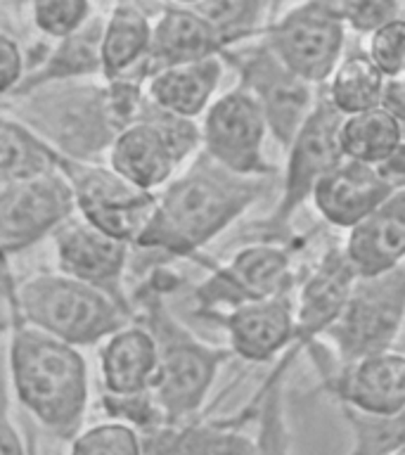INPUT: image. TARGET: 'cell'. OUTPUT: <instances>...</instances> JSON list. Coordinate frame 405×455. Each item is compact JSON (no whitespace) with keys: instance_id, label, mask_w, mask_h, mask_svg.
<instances>
[{"instance_id":"40","label":"cell","mask_w":405,"mask_h":455,"mask_svg":"<svg viewBox=\"0 0 405 455\" xmlns=\"http://www.w3.org/2000/svg\"><path fill=\"white\" fill-rule=\"evenodd\" d=\"M0 91L3 98H10L24 81V52L20 43L10 34L0 36Z\"/></svg>"},{"instance_id":"22","label":"cell","mask_w":405,"mask_h":455,"mask_svg":"<svg viewBox=\"0 0 405 455\" xmlns=\"http://www.w3.org/2000/svg\"><path fill=\"white\" fill-rule=\"evenodd\" d=\"M226 74L223 57H206L199 62L176 64L155 71L145 81V92L149 102L166 112L180 114L187 119H202L206 109L218 95V85Z\"/></svg>"},{"instance_id":"29","label":"cell","mask_w":405,"mask_h":455,"mask_svg":"<svg viewBox=\"0 0 405 455\" xmlns=\"http://www.w3.org/2000/svg\"><path fill=\"white\" fill-rule=\"evenodd\" d=\"M341 415L351 429L348 455H393L405 448V411L393 415H369L341 405Z\"/></svg>"},{"instance_id":"3","label":"cell","mask_w":405,"mask_h":455,"mask_svg":"<svg viewBox=\"0 0 405 455\" xmlns=\"http://www.w3.org/2000/svg\"><path fill=\"white\" fill-rule=\"evenodd\" d=\"M5 301L12 318L74 347L102 344L133 323V313L119 301L62 270H43L14 283L10 261H5Z\"/></svg>"},{"instance_id":"36","label":"cell","mask_w":405,"mask_h":455,"mask_svg":"<svg viewBox=\"0 0 405 455\" xmlns=\"http://www.w3.org/2000/svg\"><path fill=\"white\" fill-rule=\"evenodd\" d=\"M102 408H105L107 418L135 427L142 436L169 425L155 391H138V394H107V391H102Z\"/></svg>"},{"instance_id":"38","label":"cell","mask_w":405,"mask_h":455,"mask_svg":"<svg viewBox=\"0 0 405 455\" xmlns=\"http://www.w3.org/2000/svg\"><path fill=\"white\" fill-rule=\"evenodd\" d=\"M339 7L348 28L368 36L401 17V0H339Z\"/></svg>"},{"instance_id":"20","label":"cell","mask_w":405,"mask_h":455,"mask_svg":"<svg viewBox=\"0 0 405 455\" xmlns=\"http://www.w3.org/2000/svg\"><path fill=\"white\" fill-rule=\"evenodd\" d=\"M159 365V344L142 320L123 325L99 347V379L107 394L152 391Z\"/></svg>"},{"instance_id":"26","label":"cell","mask_w":405,"mask_h":455,"mask_svg":"<svg viewBox=\"0 0 405 455\" xmlns=\"http://www.w3.org/2000/svg\"><path fill=\"white\" fill-rule=\"evenodd\" d=\"M339 140L346 159L379 166L405 142V124H401L389 109L375 107L368 112L344 116Z\"/></svg>"},{"instance_id":"12","label":"cell","mask_w":405,"mask_h":455,"mask_svg":"<svg viewBox=\"0 0 405 455\" xmlns=\"http://www.w3.org/2000/svg\"><path fill=\"white\" fill-rule=\"evenodd\" d=\"M230 60L240 69V85L258 100L270 135L287 149L318 105L315 85L297 76L266 41L242 52H230Z\"/></svg>"},{"instance_id":"43","label":"cell","mask_w":405,"mask_h":455,"mask_svg":"<svg viewBox=\"0 0 405 455\" xmlns=\"http://www.w3.org/2000/svg\"><path fill=\"white\" fill-rule=\"evenodd\" d=\"M377 169L384 176V180L391 185V190H405V142Z\"/></svg>"},{"instance_id":"41","label":"cell","mask_w":405,"mask_h":455,"mask_svg":"<svg viewBox=\"0 0 405 455\" xmlns=\"http://www.w3.org/2000/svg\"><path fill=\"white\" fill-rule=\"evenodd\" d=\"M0 455H36L34 439L28 436V441L24 443L20 427L14 425V418L7 403L5 411H3V427H0Z\"/></svg>"},{"instance_id":"35","label":"cell","mask_w":405,"mask_h":455,"mask_svg":"<svg viewBox=\"0 0 405 455\" xmlns=\"http://www.w3.org/2000/svg\"><path fill=\"white\" fill-rule=\"evenodd\" d=\"M31 20L43 36L62 41L92 20L91 0H31Z\"/></svg>"},{"instance_id":"23","label":"cell","mask_w":405,"mask_h":455,"mask_svg":"<svg viewBox=\"0 0 405 455\" xmlns=\"http://www.w3.org/2000/svg\"><path fill=\"white\" fill-rule=\"evenodd\" d=\"M107 162L126 180L149 192H162L180 169L162 133L147 121H135L123 128L109 149Z\"/></svg>"},{"instance_id":"44","label":"cell","mask_w":405,"mask_h":455,"mask_svg":"<svg viewBox=\"0 0 405 455\" xmlns=\"http://www.w3.org/2000/svg\"><path fill=\"white\" fill-rule=\"evenodd\" d=\"M176 3H180V5L185 7H197L199 3H204V0H176Z\"/></svg>"},{"instance_id":"34","label":"cell","mask_w":405,"mask_h":455,"mask_svg":"<svg viewBox=\"0 0 405 455\" xmlns=\"http://www.w3.org/2000/svg\"><path fill=\"white\" fill-rule=\"evenodd\" d=\"M195 10L211 21L227 48L254 31L263 12V0H204Z\"/></svg>"},{"instance_id":"27","label":"cell","mask_w":405,"mask_h":455,"mask_svg":"<svg viewBox=\"0 0 405 455\" xmlns=\"http://www.w3.org/2000/svg\"><path fill=\"white\" fill-rule=\"evenodd\" d=\"M57 171V149L12 114L0 124V183Z\"/></svg>"},{"instance_id":"33","label":"cell","mask_w":405,"mask_h":455,"mask_svg":"<svg viewBox=\"0 0 405 455\" xmlns=\"http://www.w3.org/2000/svg\"><path fill=\"white\" fill-rule=\"evenodd\" d=\"M138 121H147L162 133V138L166 140V145H169L180 166L202 152V121L166 112L162 107H156L155 102H149L147 98H145Z\"/></svg>"},{"instance_id":"1","label":"cell","mask_w":405,"mask_h":455,"mask_svg":"<svg viewBox=\"0 0 405 455\" xmlns=\"http://www.w3.org/2000/svg\"><path fill=\"white\" fill-rule=\"evenodd\" d=\"M277 176H240L199 152L162 192L147 233L133 249L185 259L206 247L261 202Z\"/></svg>"},{"instance_id":"31","label":"cell","mask_w":405,"mask_h":455,"mask_svg":"<svg viewBox=\"0 0 405 455\" xmlns=\"http://www.w3.org/2000/svg\"><path fill=\"white\" fill-rule=\"evenodd\" d=\"M218 419H192L145 434V455H211Z\"/></svg>"},{"instance_id":"24","label":"cell","mask_w":405,"mask_h":455,"mask_svg":"<svg viewBox=\"0 0 405 455\" xmlns=\"http://www.w3.org/2000/svg\"><path fill=\"white\" fill-rule=\"evenodd\" d=\"M102 31H105V20L92 17L81 31L57 41L48 57L38 64V69L31 71L10 98L31 92L43 85L83 81L102 74Z\"/></svg>"},{"instance_id":"15","label":"cell","mask_w":405,"mask_h":455,"mask_svg":"<svg viewBox=\"0 0 405 455\" xmlns=\"http://www.w3.org/2000/svg\"><path fill=\"white\" fill-rule=\"evenodd\" d=\"M327 394L339 405L369 415H393L405 411V354L386 348L362 355L353 363L318 365Z\"/></svg>"},{"instance_id":"19","label":"cell","mask_w":405,"mask_h":455,"mask_svg":"<svg viewBox=\"0 0 405 455\" xmlns=\"http://www.w3.org/2000/svg\"><path fill=\"white\" fill-rule=\"evenodd\" d=\"M361 277L379 275L405 263V190L391 192L368 219L351 228L344 242Z\"/></svg>"},{"instance_id":"28","label":"cell","mask_w":405,"mask_h":455,"mask_svg":"<svg viewBox=\"0 0 405 455\" xmlns=\"http://www.w3.org/2000/svg\"><path fill=\"white\" fill-rule=\"evenodd\" d=\"M386 76L368 52H351L337 64L325 95L344 116L382 107Z\"/></svg>"},{"instance_id":"16","label":"cell","mask_w":405,"mask_h":455,"mask_svg":"<svg viewBox=\"0 0 405 455\" xmlns=\"http://www.w3.org/2000/svg\"><path fill=\"white\" fill-rule=\"evenodd\" d=\"M216 318L227 332V348L247 363L275 361L297 341V306L291 294L247 301Z\"/></svg>"},{"instance_id":"8","label":"cell","mask_w":405,"mask_h":455,"mask_svg":"<svg viewBox=\"0 0 405 455\" xmlns=\"http://www.w3.org/2000/svg\"><path fill=\"white\" fill-rule=\"evenodd\" d=\"M57 169L69 178L76 213L102 233L135 247L156 212V192L142 190L109 164L76 162L57 152Z\"/></svg>"},{"instance_id":"18","label":"cell","mask_w":405,"mask_h":455,"mask_svg":"<svg viewBox=\"0 0 405 455\" xmlns=\"http://www.w3.org/2000/svg\"><path fill=\"white\" fill-rule=\"evenodd\" d=\"M391 192L396 190H391L377 166L344 159L320 180L311 202L325 223L348 233L368 219Z\"/></svg>"},{"instance_id":"7","label":"cell","mask_w":405,"mask_h":455,"mask_svg":"<svg viewBox=\"0 0 405 455\" xmlns=\"http://www.w3.org/2000/svg\"><path fill=\"white\" fill-rule=\"evenodd\" d=\"M405 323V263L379 275L355 280L339 320L327 330L337 361L353 363L362 355L393 348Z\"/></svg>"},{"instance_id":"14","label":"cell","mask_w":405,"mask_h":455,"mask_svg":"<svg viewBox=\"0 0 405 455\" xmlns=\"http://www.w3.org/2000/svg\"><path fill=\"white\" fill-rule=\"evenodd\" d=\"M57 268L81 283L92 284L133 313L126 294V270L133 247L102 233L81 216H71L55 233Z\"/></svg>"},{"instance_id":"21","label":"cell","mask_w":405,"mask_h":455,"mask_svg":"<svg viewBox=\"0 0 405 455\" xmlns=\"http://www.w3.org/2000/svg\"><path fill=\"white\" fill-rule=\"evenodd\" d=\"M226 50V43L213 24L195 7H169L159 14L152 31L147 57V78L159 69L176 64L199 62Z\"/></svg>"},{"instance_id":"17","label":"cell","mask_w":405,"mask_h":455,"mask_svg":"<svg viewBox=\"0 0 405 455\" xmlns=\"http://www.w3.org/2000/svg\"><path fill=\"white\" fill-rule=\"evenodd\" d=\"M358 273L344 247H330L304 277L297 306V351L311 348L339 320Z\"/></svg>"},{"instance_id":"45","label":"cell","mask_w":405,"mask_h":455,"mask_svg":"<svg viewBox=\"0 0 405 455\" xmlns=\"http://www.w3.org/2000/svg\"><path fill=\"white\" fill-rule=\"evenodd\" d=\"M393 455H405V448H401V451H396V453Z\"/></svg>"},{"instance_id":"4","label":"cell","mask_w":405,"mask_h":455,"mask_svg":"<svg viewBox=\"0 0 405 455\" xmlns=\"http://www.w3.org/2000/svg\"><path fill=\"white\" fill-rule=\"evenodd\" d=\"M7 100H12V112L5 109L7 114L76 162H98L99 155H109L116 135L123 131L109 102L107 84H52Z\"/></svg>"},{"instance_id":"42","label":"cell","mask_w":405,"mask_h":455,"mask_svg":"<svg viewBox=\"0 0 405 455\" xmlns=\"http://www.w3.org/2000/svg\"><path fill=\"white\" fill-rule=\"evenodd\" d=\"M382 107L384 109H389L401 124H405V74L386 78Z\"/></svg>"},{"instance_id":"39","label":"cell","mask_w":405,"mask_h":455,"mask_svg":"<svg viewBox=\"0 0 405 455\" xmlns=\"http://www.w3.org/2000/svg\"><path fill=\"white\" fill-rule=\"evenodd\" d=\"M211 455H258V443H256V436L242 432V422L218 419Z\"/></svg>"},{"instance_id":"11","label":"cell","mask_w":405,"mask_h":455,"mask_svg":"<svg viewBox=\"0 0 405 455\" xmlns=\"http://www.w3.org/2000/svg\"><path fill=\"white\" fill-rule=\"evenodd\" d=\"M268 133L258 100L237 84L213 100L202 116V152L240 176H277L263 155Z\"/></svg>"},{"instance_id":"9","label":"cell","mask_w":405,"mask_h":455,"mask_svg":"<svg viewBox=\"0 0 405 455\" xmlns=\"http://www.w3.org/2000/svg\"><path fill=\"white\" fill-rule=\"evenodd\" d=\"M346 20L339 0H304L270 24L263 41L308 84H327L344 60Z\"/></svg>"},{"instance_id":"13","label":"cell","mask_w":405,"mask_h":455,"mask_svg":"<svg viewBox=\"0 0 405 455\" xmlns=\"http://www.w3.org/2000/svg\"><path fill=\"white\" fill-rule=\"evenodd\" d=\"M294 268L287 249L258 242L234 251L226 266L213 268V275L197 290L202 306H227V311L247 301L290 297L294 290Z\"/></svg>"},{"instance_id":"37","label":"cell","mask_w":405,"mask_h":455,"mask_svg":"<svg viewBox=\"0 0 405 455\" xmlns=\"http://www.w3.org/2000/svg\"><path fill=\"white\" fill-rule=\"evenodd\" d=\"M369 60L384 71V76H401L405 74V17L386 21L384 27L368 36Z\"/></svg>"},{"instance_id":"10","label":"cell","mask_w":405,"mask_h":455,"mask_svg":"<svg viewBox=\"0 0 405 455\" xmlns=\"http://www.w3.org/2000/svg\"><path fill=\"white\" fill-rule=\"evenodd\" d=\"M71 216H76V195L60 169L0 183V244L5 261L55 235Z\"/></svg>"},{"instance_id":"2","label":"cell","mask_w":405,"mask_h":455,"mask_svg":"<svg viewBox=\"0 0 405 455\" xmlns=\"http://www.w3.org/2000/svg\"><path fill=\"white\" fill-rule=\"evenodd\" d=\"M7 368L17 403L57 439H76L91 403L88 363L78 347L12 318Z\"/></svg>"},{"instance_id":"25","label":"cell","mask_w":405,"mask_h":455,"mask_svg":"<svg viewBox=\"0 0 405 455\" xmlns=\"http://www.w3.org/2000/svg\"><path fill=\"white\" fill-rule=\"evenodd\" d=\"M155 24L133 3H119L105 20L102 31V76L107 81L131 76L138 67H145L152 48Z\"/></svg>"},{"instance_id":"30","label":"cell","mask_w":405,"mask_h":455,"mask_svg":"<svg viewBox=\"0 0 405 455\" xmlns=\"http://www.w3.org/2000/svg\"><path fill=\"white\" fill-rule=\"evenodd\" d=\"M258 418V455H290V432H287V415H284V384H261L254 401L244 408V418Z\"/></svg>"},{"instance_id":"5","label":"cell","mask_w":405,"mask_h":455,"mask_svg":"<svg viewBox=\"0 0 405 455\" xmlns=\"http://www.w3.org/2000/svg\"><path fill=\"white\" fill-rule=\"evenodd\" d=\"M140 304L142 323L152 330L159 344L162 365L152 391L162 405L166 422L185 425L199 419L220 368L234 354L226 347L206 344L180 320L173 318L155 287H149Z\"/></svg>"},{"instance_id":"6","label":"cell","mask_w":405,"mask_h":455,"mask_svg":"<svg viewBox=\"0 0 405 455\" xmlns=\"http://www.w3.org/2000/svg\"><path fill=\"white\" fill-rule=\"evenodd\" d=\"M341 124H344V114L330 102L327 95H320L318 105L311 112L304 128L298 131L294 142L287 148L280 199L273 206L268 219L263 220V242L282 237L298 209L313 199V192L320 185V180L337 164L346 159L339 140Z\"/></svg>"},{"instance_id":"32","label":"cell","mask_w":405,"mask_h":455,"mask_svg":"<svg viewBox=\"0 0 405 455\" xmlns=\"http://www.w3.org/2000/svg\"><path fill=\"white\" fill-rule=\"evenodd\" d=\"M69 455H145V441L135 427L105 419L85 427L74 441H69Z\"/></svg>"}]
</instances>
